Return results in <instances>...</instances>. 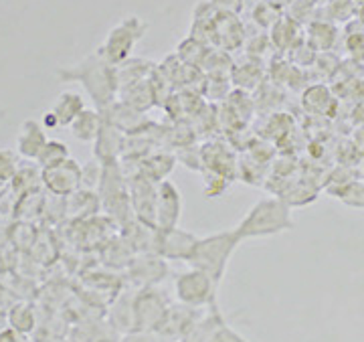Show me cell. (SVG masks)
Wrapping results in <instances>:
<instances>
[{"instance_id": "obj_1", "label": "cell", "mask_w": 364, "mask_h": 342, "mask_svg": "<svg viewBox=\"0 0 364 342\" xmlns=\"http://www.w3.org/2000/svg\"><path fill=\"white\" fill-rule=\"evenodd\" d=\"M57 78L63 83H79L95 104V109L100 112L114 104L119 93L117 67L112 65L97 49L83 57L75 65L59 67Z\"/></svg>"}, {"instance_id": "obj_2", "label": "cell", "mask_w": 364, "mask_h": 342, "mask_svg": "<svg viewBox=\"0 0 364 342\" xmlns=\"http://www.w3.org/2000/svg\"><path fill=\"white\" fill-rule=\"evenodd\" d=\"M294 229L291 207L284 198L263 197L245 213L241 223L235 227V233L241 241L245 239H261V237L279 235L284 231Z\"/></svg>"}, {"instance_id": "obj_3", "label": "cell", "mask_w": 364, "mask_h": 342, "mask_svg": "<svg viewBox=\"0 0 364 342\" xmlns=\"http://www.w3.org/2000/svg\"><path fill=\"white\" fill-rule=\"evenodd\" d=\"M243 241L235 233V229L219 231L207 237H198L195 250L188 255L186 263L213 277L221 286L223 277L227 274L229 262L233 253Z\"/></svg>"}, {"instance_id": "obj_4", "label": "cell", "mask_w": 364, "mask_h": 342, "mask_svg": "<svg viewBox=\"0 0 364 342\" xmlns=\"http://www.w3.org/2000/svg\"><path fill=\"white\" fill-rule=\"evenodd\" d=\"M146 33H148L146 21H142L140 16H134V14L126 16L116 26L109 28L104 43L97 47V51L102 53L112 65H122L124 61L130 59L136 45L146 37Z\"/></svg>"}, {"instance_id": "obj_5", "label": "cell", "mask_w": 364, "mask_h": 342, "mask_svg": "<svg viewBox=\"0 0 364 342\" xmlns=\"http://www.w3.org/2000/svg\"><path fill=\"white\" fill-rule=\"evenodd\" d=\"M217 292H219V284L196 267L182 272L174 279L176 300L191 308L205 310L210 306H217Z\"/></svg>"}, {"instance_id": "obj_6", "label": "cell", "mask_w": 364, "mask_h": 342, "mask_svg": "<svg viewBox=\"0 0 364 342\" xmlns=\"http://www.w3.org/2000/svg\"><path fill=\"white\" fill-rule=\"evenodd\" d=\"M172 306L166 294L154 288H142L134 296V320L136 330H158Z\"/></svg>"}, {"instance_id": "obj_7", "label": "cell", "mask_w": 364, "mask_h": 342, "mask_svg": "<svg viewBox=\"0 0 364 342\" xmlns=\"http://www.w3.org/2000/svg\"><path fill=\"white\" fill-rule=\"evenodd\" d=\"M41 186L55 197H69L81 188V164L73 158L55 164L51 169H41Z\"/></svg>"}, {"instance_id": "obj_8", "label": "cell", "mask_w": 364, "mask_h": 342, "mask_svg": "<svg viewBox=\"0 0 364 342\" xmlns=\"http://www.w3.org/2000/svg\"><path fill=\"white\" fill-rule=\"evenodd\" d=\"M128 191L134 219L148 227H156V198L158 184L144 178L140 174L128 176Z\"/></svg>"}, {"instance_id": "obj_9", "label": "cell", "mask_w": 364, "mask_h": 342, "mask_svg": "<svg viewBox=\"0 0 364 342\" xmlns=\"http://www.w3.org/2000/svg\"><path fill=\"white\" fill-rule=\"evenodd\" d=\"M198 237L193 235L191 231H184L181 227L172 229H156L154 237V253H158L164 260H174V262H186L188 255L195 250Z\"/></svg>"}, {"instance_id": "obj_10", "label": "cell", "mask_w": 364, "mask_h": 342, "mask_svg": "<svg viewBox=\"0 0 364 342\" xmlns=\"http://www.w3.org/2000/svg\"><path fill=\"white\" fill-rule=\"evenodd\" d=\"M130 282L138 289L154 288L168 276V263L158 253H140L126 265Z\"/></svg>"}, {"instance_id": "obj_11", "label": "cell", "mask_w": 364, "mask_h": 342, "mask_svg": "<svg viewBox=\"0 0 364 342\" xmlns=\"http://www.w3.org/2000/svg\"><path fill=\"white\" fill-rule=\"evenodd\" d=\"M200 312H203L200 308H191V306H184L181 302L172 304L156 332L170 342H182V338L188 334V330L193 328V324L200 316Z\"/></svg>"}, {"instance_id": "obj_12", "label": "cell", "mask_w": 364, "mask_h": 342, "mask_svg": "<svg viewBox=\"0 0 364 342\" xmlns=\"http://www.w3.org/2000/svg\"><path fill=\"white\" fill-rule=\"evenodd\" d=\"M233 150L235 148H229L223 142H207L200 150L203 172H217L229 181L239 178V158L235 156Z\"/></svg>"}, {"instance_id": "obj_13", "label": "cell", "mask_w": 364, "mask_h": 342, "mask_svg": "<svg viewBox=\"0 0 364 342\" xmlns=\"http://www.w3.org/2000/svg\"><path fill=\"white\" fill-rule=\"evenodd\" d=\"M182 215V195L178 186L170 181L158 184L156 198V229L178 227Z\"/></svg>"}, {"instance_id": "obj_14", "label": "cell", "mask_w": 364, "mask_h": 342, "mask_svg": "<svg viewBox=\"0 0 364 342\" xmlns=\"http://www.w3.org/2000/svg\"><path fill=\"white\" fill-rule=\"evenodd\" d=\"M124 144H126V134L122 130H117L116 126H112L107 119H104L102 128H100V134L93 140V158L100 160L102 164L116 162V160L122 158Z\"/></svg>"}, {"instance_id": "obj_15", "label": "cell", "mask_w": 364, "mask_h": 342, "mask_svg": "<svg viewBox=\"0 0 364 342\" xmlns=\"http://www.w3.org/2000/svg\"><path fill=\"white\" fill-rule=\"evenodd\" d=\"M301 107L314 118H332L338 107L336 93L326 83H310L301 92Z\"/></svg>"}, {"instance_id": "obj_16", "label": "cell", "mask_w": 364, "mask_h": 342, "mask_svg": "<svg viewBox=\"0 0 364 342\" xmlns=\"http://www.w3.org/2000/svg\"><path fill=\"white\" fill-rule=\"evenodd\" d=\"M102 116L107 119L112 126H116L117 130H122L126 136L142 132L148 126V119L144 118V112L132 107L122 100H116L114 104H109L105 109H102Z\"/></svg>"}, {"instance_id": "obj_17", "label": "cell", "mask_w": 364, "mask_h": 342, "mask_svg": "<svg viewBox=\"0 0 364 342\" xmlns=\"http://www.w3.org/2000/svg\"><path fill=\"white\" fill-rule=\"evenodd\" d=\"M231 83L237 90H243V92H257L261 85L265 83V67L261 63L259 57L245 55L243 61L233 63Z\"/></svg>"}, {"instance_id": "obj_18", "label": "cell", "mask_w": 364, "mask_h": 342, "mask_svg": "<svg viewBox=\"0 0 364 342\" xmlns=\"http://www.w3.org/2000/svg\"><path fill=\"white\" fill-rule=\"evenodd\" d=\"M245 37H247V31L237 14L219 13L217 25H215V45L219 49L227 53L239 49L241 45H245Z\"/></svg>"}, {"instance_id": "obj_19", "label": "cell", "mask_w": 364, "mask_h": 342, "mask_svg": "<svg viewBox=\"0 0 364 342\" xmlns=\"http://www.w3.org/2000/svg\"><path fill=\"white\" fill-rule=\"evenodd\" d=\"M47 140V130L39 119H25L16 136V152L26 160H37Z\"/></svg>"}, {"instance_id": "obj_20", "label": "cell", "mask_w": 364, "mask_h": 342, "mask_svg": "<svg viewBox=\"0 0 364 342\" xmlns=\"http://www.w3.org/2000/svg\"><path fill=\"white\" fill-rule=\"evenodd\" d=\"M134 296L136 292H119L114 296V300L109 304V314L107 322L109 326L116 330L117 334H128L136 330V320H134Z\"/></svg>"}, {"instance_id": "obj_21", "label": "cell", "mask_w": 364, "mask_h": 342, "mask_svg": "<svg viewBox=\"0 0 364 342\" xmlns=\"http://www.w3.org/2000/svg\"><path fill=\"white\" fill-rule=\"evenodd\" d=\"M174 164H176V156L174 154H168V152H148L146 156L138 160V166H136L134 174H140L144 178L160 184L162 181H168V174L174 171Z\"/></svg>"}, {"instance_id": "obj_22", "label": "cell", "mask_w": 364, "mask_h": 342, "mask_svg": "<svg viewBox=\"0 0 364 342\" xmlns=\"http://www.w3.org/2000/svg\"><path fill=\"white\" fill-rule=\"evenodd\" d=\"M100 209H102V198H100V193H97V191L79 188L73 195L65 197V215L77 219V221L95 217Z\"/></svg>"}, {"instance_id": "obj_23", "label": "cell", "mask_w": 364, "mask_h": 342, "mask_svg": "<svg viewBox=\"0 0 364 342\" xmlns=\"http://www.w3.org/2000/svg\"><path fill=\"white\" fill-rule=\"evenodd\" d=\"M301 39H304L301 25H299L296 18H291L289 14H284V16L269 28V41H272V47L277 53H287Z\"/></svg>"}, {"instance_id": "obj_24", "label": "cell", "mask_w": 364, "mask_h": 342, "mask_svg": "<svg viewBox=\"0 0 364 342\" xmlns=\"http://www.w3.org/2000/svg\"><path fill=\"white\" fill-rule=\"evenodd\" d=\"M223 324H225V318L219 312V306H210L200 312L193 328L188 330V334L182 338V342H210L215 332L221 328Z\"/></svg>"}, {"instance_id": "obj_25", "label": "cell", "mask_w": 364, "mask_h": 342, "mask_svg": "<svg viewBox=\"0 0 364 342\" xmlns=\"http://www.w3.org/2000/svg\"><path fill=\"white\" fill-rule=\"evenodd\" d=\"M294 132V118L287 112H272L263 118L259 132H255L257 136L269 140L275 146H279L289 134Z\"/></svg>"}, {"instance_id": "obj_26", "label": "cell", "mask_w": 364, "mask_h": 342, "mask_svg": "<svg viewBox=\"0 0 364 342\" xmlns=\"http://www.w3.org/2000/svg\"><path fill=\"white\" fill-rule=\"evenodd\" d=\"M85 107H87V105L83 102V95H81V93L61 92L55 97V102H53V105L49 109L57 116L61 128H69L71 122L77 118Z\"/></svg>"}, {"instance_id": "obj_27", "label": "cell", "mask_w": 364, "mask_h": 342, "mask_svg": "<svg viewBox=\"0 0 364 342\" xmlns=\"http://www.w3.org/2000/svg\"><path fill=\"white\" fill-rule=\"evenodd\" d=\"M154 69H156V65L152 61L142 59V57H130L128 61L117 65V85H119V92L124 87H130L134 83H140L144 79H148L152 75Z\"/></svg>"}, {"instance_id": "obj_28", "label": "cell", "mask_w": 364, "mask_h": 342, "mask_svg": "<svg viewBox=\"0 0 364 342\" xmlns=\"http://www.w3.org/2000/svg\"><path fill=\"white\" fill-rule=\"evenodd\" d=\"M102 112L100 109H91V107H85L77 118L71 122L69 126V132L71 136L79 140V142H93L95 136L100 134V128H102Z\"/></svg>"}, {"instance_id": "obj_29", "label": "cell", "mask_w": 364, "mask_h": 342, "mask_svg": "<svg viewBox=\"0 0 364 342\" xmlns=\"http://www.w3.org/2000/svg\"><path fill=\"white\" fill-rule=\"evenodd\" d=\"M338 39V28L330 21H312L306 26V41L312 45L318 53H328Z\"/></svg>"}, {"instance_id": "obj_30", "label": "cell", "mask_w": 364, "mask_h": 342, "mask_svg": "<svg viewBox=\"0 0 364 342\" xmlns=\"http://www.w3.org/2000/svg\"><path fill=\"white\" fill-rule=\"evenodd\" d=\"M117 100L126 102V104L132 105V107H136V109H140V112H148L150 107L156 105L150 78L144 79L140 83H134L130 87H124L122 92L117 93Z\"/></svg>"}, {"instance_id": "obj_31", "label": "cell", "mask_w": 364, "mask_h": 342, "mask_svg": "<svg viewBox=\"0 0 364 342\" xmlns=\"http://www.w3.org/2000/svg\"><path fill=\"white\" fill-rule=\"evenodd\" d=\"M208 51H210V49H208L207 43H203V41H198L188 35V37L178 45L176 55H178V59H181L182 63L203 69V63H205V59H207Z\"/></svg>"}, {"instance_id": "obj_32", "label": "cell", "mask_w": 364, "mask_h": 342, "mask_svg": "<svg viewBox=\"0 0 364 342\" xmlns=\"http://www.w3.org/2000/svg\"><path fill=\"white\" fill-rule=\"evenodd\" d=\"M284 9L273 4L272 0H263L259 4L251 6V21L255 26H259L261 31H269L282 16H284Z\"/></svg>"}, {"instance_id": "obj_33", "label": "cell", "mask_w": 364, "mask_h": 342, "mask_svg": "<svg viewBox=\"0 0 364 342\" xmlns=\"http://www.w3.org/2000/svg\"><path fill=\"white\" fill-rule=\"evenodd\" d=\"M9 322H11V328H14L16 332L31 334L37 326V316L28 304H14L9 310Z\"/></svg>"}, {"instance_id": "obj_34", "label": "cell", "mask_w": 364, "mask_h": 342, "mask_svg": "<svg viewBox=\"0 0 364 342\" xmlns=\"http://www.w3.org/2000/svg\"><path fill=\"white\" fill-rule=\"evenodd\" d=\"M69 156V146L65 142H59V140H47V144L43 146V150L39 152L37 156V164L39 169H51L55 164L63 162Z\"/></svg>"}, {"instance_id": "obj_35", "label": "cell", "mask_w": 364, "mask_h": 342, "mask_svg": "<svg viewBox=\"0 0 364 342\" xmlns=\"http://www.w3.org/2000/svg\"><path fill=\"white\" fill-rule=\"evenodd\" d=\"M324 11L330 23H348L354 14H358V6L354 0H328Z\"/></svg>"}, {"instance_id": "obj_36", "label": "cell", "mask_w": 364, "mask_h": 342, "mask_svg": "<svg viewBox=\"0 0 364 342\" xmlns=\"http://www.w3.org/2000/svg\"><path fill=\"white\" fill-rule=\"evenodd\" d=\"M332 197L340 198L344 205L354 207V209H364V181H350L348 184H344L342 188H338Z\"/></svg>"}, {"instance_id": "obj_37", "label": "cell", "mask_w": 364, "mask_h": 342, "mask_svg": "<svg viewBox=\"0 0 364 342\" xmlns=\"http://www.w3.org/2000/svg\"><path fill=\"white\" fill-rule=\"evenodd\" d=\"M102 174H104V164L91 158L87 164L81 166V188L97 191V186L102 183Z\"/></svg>"}, {"instance_id": "obj_38", "label": "cell", "mask_w": 364, "mask_h": 342, "mask_svg": "<svg viewBox=\"0 0 364 342\" xmlns=\"http://www.w3.org/2000/svg\"><path fill=\"white\" fill-rule=\"evenodd\" d=\"M233 181H229L227 176L223 174H217V172H208L205 171V191L203 195L207 198H217L227 193V188L231 186Z\"/></svg>"}, {"instance_id": "obj_39", "label": "cell", "mask_w": 364, "mask_h": 342, "mask_svg": "<svg viewBox=\"0 0 364 342\" xmlns=\"http://www.w3.org/2000/svg\"><path fill=\"white\" fill-rule=\"evenodd\" d=\"M18 171L16 158L11 150H0V183L13 181L14 174Z\"/></svg>"}, {"instance_id": "obj_40", "label": "cell", "mask_w": 364, "mask_h": 342, "mask_svg": "<svg viewBox=\"0 0 364 342\" xmlns=\"http://www.w3.org/2000/svg\"><path fill=\"white\" fill-rule=\"evenodd\" d=\"M119 342H170L162 334H158L156 330H134L124 334Z\"/></svg>"}, {"instance_id": "obj_41", "label": "cell", "mask_w": 364, "mask_h": 342, "mask_svg": "<svg viewBox=\"0 0 364 342\" xmlns=\"http://www.w3.org/2000/svg\"><path fill=\"white\" fill-rule=\"evenodd\" d=\"M210 4L223 14H239L245 11L247 2L245 0H210Z\"/></svg>"}, {"instance_id": "obj_42", "label": "cell", "mask_w": 364, "mask_h": 342, "mask_svg": "<svg viewBox=\"0 0 364 342\" xmlns=\"http://www.w3.org/2000/svg\"><path fill=\"white\" fill-rule=\"evenodd\" d=\"M210 342H249L241 332H237L235 328H231L227 322L223 324L221 328L215 332V336L210 338Z\"/></svg>"}, {"instance_id": "obj_43", "label": "cell", "mask_w": 364, "mask_h": 342, "mask_svg": "<svg viewBox=\"0 0 364 342\" xmlns=\"http://www.w3.org/2000/svg\"><path fill=\"white\" fill-rule=\"evenodd\" d=\"M346 47L354 59H364V31L363 33H348Z\"/></svg>"}, {"instance_id": "obj_44", "label": "cell", "mask_w": 364, "mask_h": 342, "mask_svg": "<svg viewBox=\"0 0 364 342\" xmlns=\"http://www.w3.org/2000/svg\"><path fill=\"white\" fill-rule=\"evenodd\" d=\"M352 146H354V150L358 152V156L364 158V124H360L356 130H354V136H352Z\"/></svg>"}, {"instance_id": "obj_45", "label": "cell", "mask_w": 364, "mask_h": 342, "mask_svg": "<svg viewBox=\"0 0 364 342\" xmlns=\"http://www.w3.org/2000/svg\"><path fill=\"white\" fill-rule=\"evenodd\" d=\"M41 124L45 126V130H55V128H61V126H59V119H57V116L53 114L51 109H47V112L43 114Z\"/></svg>"}, {"instance_id": "obj_46", "label": "cell", "mask_w": 364, "mask_h": 342, "mask_svg": "<svg viewBox=\"0 0 364 342\" xmlns=\"http://www.w3.org/2000/svg\"><path fill=\"white\" fill-rule=\"evenodd\" d=\"M272 2L273 4H277V6H282V9L286 11V9H289L296 0H272Z\"/></svg>"}, {"instance_id": "obj_47", "label": "cell", "mask_w": 364, "mask_h": 342, "mask_svg": "<svg viewBox=\"0 0 364 342\" xmlns=\"http://www.w3.org/2000/svg\"><path fill=\"white\" fill-rule=\"evenodd\" d=\"M354 2H356V6H363L364 4V0H354Z\"/></svg>"}, {"instance_id": "obj_48", "label": "cell", "mask_w": 364, "mask_h": 342, "mask_svg": "<svg viewBox=\"0 0 364 342\" xmlns=\"http://www.w3.org/2000/svg\"><path fill=\"white\" fill-rule=\"evenodd\" d=\"M109 342H119V341H109Z\"/></svg>"}]
</instances>
